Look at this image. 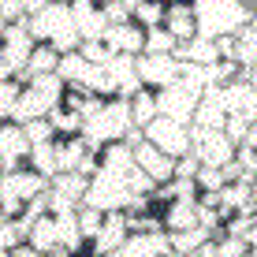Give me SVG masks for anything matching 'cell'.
Instances as JSON below:
<instances>
[{
  "label": "cell",
  "mask_w": 257,
  "mask_h": 257,
  "mask_svg": "<svg viewBox=\"0 0 257 257\" xmlns=\"http://www.w3.org/2000/svg\"><path fill=\"white\" fill-rule=\"evenodd\" d=\"M26 26H30V34L38 41L52 45L56 52H78V49H82V34H78V26H75L71 4H56V0H49L38 15L26 19Z\"/></svg>",
  "instance_id": "6da1fadb"
},
{
  "label": "cell",
  "mask_w": 257,
  "mask_h": 257,
  "mask_svg": "<svg viewBox=\"0 0 257 257\" xmlns=\"http://www.w3.org/2000/svg\"><path fill=\"white\" fill-rule=\"evenodd\" d=\"M131 131H135V119H131V101L127 97H108L93 116L82 119V138L90 142L93 149H104L108 142H127Z\"/></svg>",
  "instance_id": "7a4b0ae2"
},
{
  "label": "cell",
  "mask_w": 257,
  "mask_h": 257,
  "mask_svg": "<svg viewBox=\"0 0 257 257\" xmlns=\"http://www.w3.org/2000/svg\"><path fill=\"white\" fill-rule=\"evenodd\" d=\"M194 15H198V38H235L238 30L250 26L253 8L238 4V0H190Z\"/></svg>",
  "instance_id": "3957f363"
},
{
  "label": "cell",
  "mask_w": 257,
  "mask_h": 257,
  "mask_svg": "<svg viewBox=\"0 0 257 257\" xmlns=\"http://www.w3.org/2000/svg\"><path fill=\"white\" fill-rule=\"evenodd\" d=\"M64 93H67V82L60 75H34L30 82L23 86L19 101L12 108V119L15 123H30V119H49V112L56 104H64Z\"/></svg>",
  "instance_id": "277c9868"
},
{
  "label": "cell",
  "mask_w": 257,
  "mask_h": 257,
  "mask_svg": "<svg viewBox=\"0 0 257 257\" xmlns=\"http://www.w3.org/2000/svg\"><path fill=\"white\" fill-rule=\"evenodd\" d=\"M45 190H49V179L41 172H34L30 164L26 168H12V172L0 175V209H4L12 220H19L23 209L30 205L34 198H41Z\"/></svg>",
  "instance_id": "5b68a950"
},
{
  "label": "cell",
  "mask_w": 257,
  "mask_h": 257,
  "mask_svg": "<svg viewBox=\"0 0 257 257\" xmlns=\"http://www.w3.org/2000/svg\"><path fill=\"white\" fill-rule=\"evenodd\" d=\"M86 190H90V179L82 172H60L49 179V212L60 216V212H78L86 205Z\"/></svg>",
  "instance_id": "8992f818"
},
{
  "label": "cell",
  "mask_w": 257,
  "mask_h": 257,
  "mask_svg": "<svg viewBox=\"0 0 257 257\" xmlns=\"http://www.w3.org/2000/svg\"><path fill=\"white\" fill-rule=\"evenodd\" d=\"M190 149L198 153L201 164L209 168H224L235 161V142L227 138V131H205V127H194L190 123Z\"/></svg>",
  "instance_id": "52a82bcc"
},
{
  "label": "cell",
  "mask_w": 257,
  "mask_h": 257,
  "mask_svg": "<svg viewBox=\"0 0 257 257\" xmlns=\"http://www.w3.org/2000/svg\"><path fill=\"white\" fill-rule=\"evenodd\" d=\"M198 101L201 93H194L187 82H172L164 90H157V116H168V119H179V123H194V112H198Z\"/></svg>",
  "instance_id": "ba28073f"
},
{
  "label": "cell",
  "mask_w": 257,
  "mask_h": 257,
  "mask_svg": "<svg viewBox=\"0 0 257 257\" xmlns=\"http://www.w3.org/2000/svg\"><path fill=\"white\" fill-rule=\"evenodd\" d=\"M146 131V142H153L157 149H164L168 157H183L190 153V123H179V119H168V116H157Z\"/></svg>",
  "instance_id": "9c48e42d"
},
{
  "label": "cell",
  "mask_w": 257,
  "mask_h": 257,
  "mask_svg": "<svg viewBox=\"0 0 257 257\" xmlns=\"http://www.w3.org/2000/svg\"><path fill=\"white\" fill-rule=\"evenodd\" d=\"M183 75V60L164 56V52H142L138 56V78L146 90H164V86L179 82Z\"/></svg>",
  "instance_id": "30bf717a"
},
{
  "label": "cell",
  "mask_w": 257,
  "mask_h": 257,
  "mask_svg": "<svg viewBox=\"0 0 257 257\" xmlns=\"http://www.w3.org/2000/svg\"><path fill=\"white\" fill-rule=\"evenodd\" d=\"M34 45H38V38L30 34L26 19H23V23H12V26H8V34L0 38V60L8 64V71H12V75H19V71L26 67V60H30Z\"/></svg>",
  "instance_id": "8fae6325"
},
{
  "label": "cell",
  "mask_w": 257,
  "mask_h": 257,
  "mask_svg": "<svg viewBox=\"0 0 257 257\" xmlns=\"http://www.w3.org/2000/svg\"><path fill=\"white\" fill-rule=\"evenodd\" d=\"M131 227H127V212H104V224L90 242H86V257H108L127 242Z\"/></svg>",
  "instance_id": "7c38bea8"
},
{
  "label": "cell",
  "mask_w": 257,
  "mask_h": 257,
  "mask_svg": "<svg viewBox=\"0 0 257 257\" xmlns=\"http://www.w3.org/2000/svg\"><path fill=\"white\" fill-rule=\"evenodd\" d=\"M30 138H26L23 123L15 119H4L0 123V161H4V172H12V168H26L30 164Z\"/></svg>",
  "instance_id": "4fadbf2b"
},
{
  "label": "cell",
  "mask_w": 257,
  "mask_h": 257,
  "mask_svg": "<svg viewBox=\"0 0 257 257\" xmlns=\"http://www.w3.org/2000/svg\"><path fill=\"white\" fill-rule=\"evenodd\" d=\"M71 15H75V26L82 34V41H104L108 34V15L97 0H75L71 4Z\"/></svg>",
  "instance_id": "5bb4252c"
},
{
  "label": "cell",
  "mask_w": 257,
  "mask_h": 257,
  "mask_svg": "<svg viewBox=\"0 0 257 257\" xmlns=\"http://www.w3.org/2000/svg\"><path fill=\"white\" fill-rule=\"evenodd\" d=\"M135 164H138L153 183H168V179L175 175V157H168L164 149H157L153 142H146V138L135 146Z\"/></svg>",
  "instance_id": "9a60e30c"
},
{
  "label": "cell",
  "mask_w": 257,
  "mask_h": 257,
  "mask_svg": "<svg viewBox=\"0 0 257 257\" xmlns=\"http://www.w3.org/2000/svg\"><path fill=\"white\" fill-rule=\"evenodd\" d=\"M224 108H227V116H235V119H246V123H257V90L246 78H238V82L231 86H224Z\"/></svg>",
  "instance_id": "2e32d148"
},
{
  "label": "cell",
  "mask_w": 257,
  "mask_h": 257,
  "mask_svg": "<svg viewBox=\"0 0 257 257\" xmlns=\"http://www.w3.org/2000/svg\"><path fill=\"white\" fill-rule=\"evenodd\" d=\"M119 257H175L172 235L168 231H149V235H127L119 246Z\"/></svg>",
  "instance_id": "e0dca14e"
},
{
  "label": "cell",
  "mask_w": 257,
  "mask_h": 257,
  "mask_svg": "<svg viewBox=\"0 0 257 257\" xmlns=\"http://www.w3.org/2000/svg\"><path fill=\"white\" fill-rule=\"evenodd\" d=\"M227 123V108H224V93L220 86H209L198 101V112H194V127H205V131H224Z\"/></svg>",
  "instance_id": "ac0fdd59"
},
{
  "label": "cell",
  "mask_w": 257,
  "mask_h": 257,
  "mask_svg": "<svg viewBox=\"0 0 257 257\" xmlns=\"http://www.w3.org/2000/svg\"><path fill=\"white\" fill-rule=\"evenodd\" d=\"M164 26L172 30L175 41H194V38H198V15H194V4H190V0H172V4H168V15H164Z\"/></svg>",
  "instance_id": "d6986e66"
},
{
  "label": "cell",
  "mask_w": 257,
  "mask_h": 257,
  "mask_svg": "<svg viewBox=\"0 0 257 257\" xmlns=\"http://www.w3.org/2000/svg\"><path fill=\"white\" fill-rule=\"evenodd\" d=\"M112 52H127V56H142L146 52V30L138 23H119V26H108L104 34Z\"/></svg>",
  "instance_id": "ffe728a7"
},
{
  "label": "cell",
  "mask_w": 257,
  "mask_h": 257,
  "mask_svg": "<svg viewBox=\"0 0 257 257\" xmlns=\"http://www.w3.org/2000/svg\"><path fill=\"white\" fill-rule=\"evenodd\" d=\"M198 198H175L168 201L164 209V231L175 235V231H187V227H198Z\"/></svg>",
  "instance_id": "44dd1931"
},
{
  "label": "cell",
  "mask_w": 257,
  "mask_h": 257,
  "mask_svg": "<svg viewBox=\"0 0 257 257\" xmlns=\"http://www.w3.org/2000/svg\"><path fill=\"white\" fill-rule=\"evenodd\" d=\"M60 56H64V52H56L52 45L38 41V45H34V52H30V60H26V67H23L15 78H19V82L26 86L34 75H56V67H60Z\"/></svg>",
  "instance_id": "7402d4cb"
},
{
  "label": "cell",
  "mask_w": 257,
  "mask_h": 257,
  "mask_svg": "<svg viewBox=\"0 0 257 257\" xmlns=\"http://www.w3.org/2000/svg\"><path fill=\"white\" fill-rule=\"evenodd\" d=\"M175 60H183V64H198V67H209L220 60V49L212 38H194V41H179L175 45Z\"/></svg>",
  "instance_id": "603a6c76"
},
{
  "label": "cell",
  "mask_w": 257,
  "mask_h": 257,
  "mask_svg": "<svg viewBox=\"0 0 257 257\" xmlns=\"http://www.w3.org/2000/svg\"><path fill=\"white\" fill-rule=\"evenodd\" d=\"M93 67L97 64H90V60L82 56V52H64L60 56V67H56V75L64 78L67 86H90V75H93Z\"/></svg>",
  "instance_id": "cb8c5ba5"
},
{
  "label": "cell",
  "mask_w": 257,
  "mask_h": 257,
  "mask_svg": "<svg viewBox=\"0 0 257 257\" xmlns=\"http://www.w3.org/2000/svg\"><path fill=\"white\" fill-rule=\"evenodd\" d=\"M26 242L34 246V250L49 253V250H60V220L52 216V212H45V216L34 220L30 235H26Z\"/></svg>",
  "instance_id": "d4e9b609"
},
{
  "label": "cell",
  "mask_w": 257,
  "mask_h": 257,
  "mask_svg": "<svg viewBox=\"0 0 257 257\" xmlns=\"http://www.w3.org/2000/svg\"><path fill=\"white\" fill-rule=\"evenodd\" d=\"M90 142H86L82 135L75 138H56V168L60 172H78V164L86 161V153H90Z\"/></svg>",
  "instance_id": "484cf974"
},
{
  "label": "cell",
  "mask_w": 257,
  "mask_h": 257,
  "mask_svg": "<svg viewBox=\"0 0 257 257\" xmlns=\"http://www.w3.org/2000/svg\"><path fill=\"white\" fill-rule=\"evenodd\" d=\"M212 238H216V231L205 227V224H198V227H187V231H175L172 235V250H175V257H187L194 250H201L205 242H212Z\"/></svg>",
  "instance_id": "4316f807"
},
{
  "label": "cell",
  "mask_w": 257,
  "mask_h": 257,
  "mask_svg": "<svg viewBox=\"0 0 257 257\" xmlns=\"http://www.w3.org/2000/svg\"><path fill=\"white\" fill-rule=\"evenodd\" d=\"M168 15V0H138L131 8V23H138L142 30H153V26H164Z\"/></svg>",
  "instance_id": "83f0119b"
},
{
  "label": "cell",
  "mask_w": 257,
  "mask_h": 257,
  "mask_svg": "<svg viewBox=\"0 0 257 257\" xmlns=\"http://www.w3.org/2000/svg\"><path fill=\"white\" fill-rule=\"evenodd\" d=\"M49 123H52V131H56V138L82 135V116H78L75 108H67V104H56V108L49 112Z\"/></svg>",
  "instance_id": "f1b7e54d"
},
{
  "label": "cell",
  "mask_w": 257,
  "mask_h": 257,
  "mask_svg": "<svg viewBox=\"0 0 257 257\" xmlns=\"http://www.w3.org/2000/svg\"><path fill=\"white\" fill-rule=\"evenodd\" d=\"M131 119H135V127H149V123L157 119V90H142L131 97Z\"/></svg>",
  "instance_id": "f546056e"
},
{
  "label": "cell",
  "mask_w": 257,
  "mask_h": 257,
  "mask_svg": "<svg viewBox=\"0 0 257 257\" xmlns=\"http://www.w3.org/2000/svg\"><path fill=\"white\" fill-rule=\"evenodd\" d=\"M30 168L41 172L45 179L60 175V168H56V142H41V146H34L30 149Z\"/></svg>",
  "instance_id": "4dcf8cb0"
},
{
  "label": "cell",
  "mask_w": 257,
  "mask_h": 257,
  "mask_svg": "<svg viewBox=\"0 0 257 257\" xmlns=\"http://www.w3.org/2000/svg\"><path fill=\"white\" fill-rule=\"evenodd\" d=\"M235 60L246 71L257 67V30H253V26H246V30L235 34Z\"/></svg>",
  "instance_id": "1f68e13d"
},
{
  "label": "cell",
  "mask_w": 257,
  "mask_h": 257,
  "mask_svg": "<svg viewBox=\"0 0 257 257\" xmlns=\"http://www.w3.org/2000/svg\"><path fill=\"white\" fill-rule=\"evenodd\" d=\"M212 246H216V257H250V242H246L242 235H227V231H216Z\"/></svg>",
  "instance_id": "d6a6232c"
},
{
  "label": "cell",
  "mask_w": 257,
  "mask_h": 257,
  "mask_svg": "<svg viewBox=\"0 0 257 257\" xmlns=\"http://www.w3.org/2000/svg\"><path fill=\"white\" fill-rule=\"evenodd\" d=\"M175 45H179V41L172 38V30H168V26H153V30H146V52H164V56H175Z\"/></svg>",
  "instance_id": "836d02e7"
},
{
  "label": "cell",
  "mask_w": 257,
  "mask_h": 257,
  "mask_svg": "<svg viewBox=\"0 0 257 257\" xmlns=\"http://www.w3.org/2000/svg\"><path fill=\"white\" fill-rule=\"evenodd\" d=\"M101 224H104V212H101V209H93V205H82V209H78V231H82L86 242L101 231Z\"/></svg>",
  "instance_id": "e575fe53"
},
{
  "label": "cell",
  "mask_w": 257,
  "mask_h": 257,
  "mask_svg": "<svg viewBox=\"0 0 257 257\" xmlns=\"http://www.w3.org/2000/svg\"><path fill=\"white\" fill-rule=\"evenodd\" d=\"M19 93H23V82H19V78L0 82V123L12 119V108H15V101H19Z\"/></svg>",
  "instance_id": "d590c367"
},
{
  "label": "cell",
  "mask_w": 257,
  "mask_h": 257,
  "mask_svg": "<svg viewBox=\"0 0 257 257\" xmlns=\"http://www.w3.org/2000/svg\"><path fill=\"white\" fill-rule=\"evenodd\" d=\"M198 190L205 194V190H224L227 187V175H224V168H209V164H201L198 168Z\"/></svg>",
  "instance_id": "8d00e7d4"
},
{
  "label": "cell",
  "mask_w": 257,
  "mask_h": 257,
  "mask_svg": "<svg viewBox=\"0 0 257 257\" xmlns=\"http://www.w3.org/2000/svg\"><path fill=\"white\" fill-rule=\"evenodd\" d=\"M23 131H26V138H30V146H41V142H56V131H52V123H49V119H30V123H23Z\"/></svg>",
  "instance_id": "74e56055"
},
{
  "label": "cell",
  "mask_w": 257,
  "mask_h": 257,
  "mask_svg": "<svg viewBox=\"0 0 257 257\" xmlns=\"http://www.w3.org/2000/svg\"><path fill=\"white\" fill-rule=\"evenodd\" d=\"M235 164H238V172H242V175L257 179V149L253 146H246V142H242V146L235 149Z\"/></svg>",
  "instance_id": "f35d334b"
},
{
  "label": "cell",
  "mask_w": 257,
  "mask_h": 257,
  "mask_svg": "<svg viewBox=\"0 0 257 257\" xmlns=\"http://www.w3.org/2000/svg\"><path fill=\"white\" fill-rule=\"evenodd\" d=\"M78 52H82L90 64H108V60L116 56V52L108 49V41H82V49H78Z\"/></svg>",
  "instance_id": "ab89813d"
},
{
  "label": "cell",
  "mask_w": 257,
  "mask_h": 257,
  "mask_svg": "<svg viewBox=\"0 0 257 257\" xmlns=\"http://www.w3.org/2000/svg\"><path fill=\"white\" fill-rule=\"evenodd\" d=\"M104 15H108V26H119V23H131V4L127 0H101Z\"/></svg>",
  "instance_id": "60d3db41"
},
{
  "label": "cell",
  "mask_w": 257,
  "mask_h": 257,
  "mask_svg": "<svg viewBox=\"0 0 257 257\" xmlns=\"http://www.w3.org/2000/svg\"><path fill=\"white\" fill-rule=\"evenodd\" d=\"M198 168H201V161H198V153H183V157H175V175L179 179H198Z\"/></svg>",
  "instance_id": "b9f144b4"
},
{
  "label": "cell",
  "mask_w": 257,
  "mask_h": 257,
  "mask_svg": "<svg viewBox=\"0 0 257 257\" xmlns=\"http://www.w3.org/2000/svg\"><path fill=\"white\" fill-rule=\"evenodd\" d=\"M250 127H253V123H246V119H235V116H227V123H224L227 138H231L235 146H242V142H246V135H250Z\"/></svg>",
  "instance_id": "7bdbcfd3"
},
{
  "label": "cell",
  "mask_w": 257,
  "mask_h": 257,
  "mask_svg": "<svg viewBox=\"0 0 257 257\" xmlns=\"http://www.w3.org/2000/svg\"><path fill=\"white\" fill-rule=\"evenodd\" d=\"M0 15L8 23H23L26 19V0H0Z\"/></svg>",
  "instance_id": "ee69618b"
},
{
  "label": "cell",
  "mask_w": 257,
  "mask_h": 257,
  "mask_svg": "<svg viewBox=\"0 0 257 257\" xmlns=\"http://www.w3.org/2000/svg\"><path fill=\"white\" fill-rule=\"evenodd\" d=\"M12 257H45V253H41V250H34L30 242H19V246L12 250Z\"/></svg>",
  "instance_id": "f6af8a7d"
},
{
  "label": "cell",
  "mask_w": 257,
  "mask_h": 257,
  "mask_svg": "<svg viewBox=\"0 0 257 257\" xmlns=\"http://www.w3.org/2000/svg\"><path fill=\"white\" fill-rule=\"evenodd\" d=\"M187 257H216V246H212V242H205L201 250H194V253H187Z\"/></svg>",
  "instance_id": "bcb514c9"
},
{
  "label": "cell",
  "mask_w": 257,
  "mask_h": 257,
  "mask_svg": "<svg viewBox=\"0 0 257 257\" xmlns=\"http://www.w3.org/2000/svg\"><path fill=\"white\" fill-rule=\"evenodd\" d=\"M246 242H250V257H257V224H253V231L246 235Z\"/></svg>",
  "instance_id": "7dc6e473"
},
{
  "label": "cell",
  "mask_w": 257,
  "mask_h": 257,
  "mask_svg": "<svg viewBox=\"0 0 257 257\" xmlns=\"http://www.w3.org/2000/svg\"><path fill=\"white\" fill-rule=\"evenodd\" d=\"M246 146H253V149H257V123L250 127V135H246Z\"/></svg>",
  "instance_id": "c3c4849f"
},
{
  "label": "cell",
  "mask_w": 257,
  "mask_h": 257,
  "mask_svg": "<svg viewBox=\"0 0 257 257\" xmlns=\"http://www.w3.org/2000/svg\"><path fill=\"white\" fill-rule=\"evenodd\" d=\"M246 82H250L253 90H257V67H250V71H246Z\"/></svg>",
  "instance_id": "681fc988"
},
{
  "label": "cell",
  "mask_w": 257,
  "mask_h": 257,
  "mask_svg": "<svg viewBox=\"0 0 257 257\" xmlns=\"http://www.w3.org/2000/svg\"><path fill=\"white\" fill-rule=\"evenodd\" d=\"M8 26H12V23H8L4 15H0V38H4V34H8Z\"/></svg>",
  "instance_id": "f907efd6"
},
{
  "label": "cell",
  "mask_w": 257,
  "mask_h": 257,
  "mask_svg": "<svg viewBox=\"0 0 257 257\" xmlns=\"http://www.w3.org/2000/svg\"><path fill=\"white\" fill-rule=\"evenodd\" d=\"M127 4H131V8H135V4H138V0H127Z\"/></svg>",
  "instance_id": "816d5d0a"
},
{
  "label": "cell",
  "mask_w": 257,
  "mask_h": 257,
  "mask_svg": "<svg viewBox=\"0 0 257 257\" xmlns=\"http://www.w3.org/2000/svg\"><path fill=\"white\" fill-rule=\"evenodd\" d=\"M0 172H4V161H0Z\"/></svg>",
  "instance_id": "f5cc1de1"
},
{
  "label": "cell",
  "mask_w": 257,
  "mask_h": 257,
  "mask_svg": "<svg viewBox=\"0 0 257 257\" xmlns=\"http://www.w3.org/2000/svg\"><path fill=\"white\" fill-rule=\"evenodd\" d=\"M253 187H257V179H253Z\"/></svg>",
  "instance_id": "db71d44e"
},
{
  "label": "cell",
  "mask_w": 257,
  "mask_h": 257,
  "mask_svg": "<svg viewBox=\"0 0 257 257\" xmlns=\"http://www.w3.org/2000/svg\"><path fill=\"white\" fill-rule=\"evenodd\" d=\"M168 4H172V0H168Z\"/></svg>",
  "instance_id": "11a10c76"
},
{
  "label": "cell",
  "mask_w": 257,
  "mask_h": 257,
  "mask_svg": "<svg viewBox=\"0 0 257 257\" xmlns=\"http://www.w3.org/2000/svg\"><path fill=\"white\" fill-rule=\"evenodd\" d=\"M0 175H4V172H0Z\"/></svg>",
  "instance_id": "9f6ffc18"
}]
</instances>
